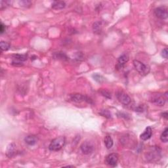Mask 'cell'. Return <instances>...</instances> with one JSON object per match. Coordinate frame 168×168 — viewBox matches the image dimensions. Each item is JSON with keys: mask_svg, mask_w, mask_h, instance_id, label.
I'll return each instance as SVG.
<instances>
[{"mask_svg": "<svg viewBox=\"0 0 168 168\" xmlns=\"http://www.w3.org/2000/svg\"><path fill=\"white\" fill-rule=\"evenodd\" d=\"M161 150L159 146H152L146 152L145 158L149 162H155L161 158Z\"/></svg>", "mask_w": 168, "mask_h": 168, "instance_id": "1", "label": "cell"}, {"mask_svg": "<svg viewBox=\"0 0 168 168\" xmlns=\"http://www.w3.org/2000/svg\"><path fill=\"white\" fill-rule=\"evenodd\" d=\"M66 138L63 136H61L54 139L51 142L49 146V149L51 151H59L65 145Z\"/></svg>", "mask_w": 168, "mask_h": 168, "instance_id": "2", "label": "cell"}, {"mask_svg": "<svg viewBox=\"0 0 168 168\" xmlns=\"http://www.w3.org/2000/svg\"><path fill=\"white\" fill-rule=\"evenodd\" d=\"M133 62L135 70L142 76H146L149 73L150 68L142 62L138 60H134Z\"/></svg>", "mask_w": 168, "mask_h": 168, "instance_id": "3", "label": "cell"}, {"mask_svg": "<svg viewBox=\"0 0 168 168\" xmlns=\"http://www.w3.org/2000/svg\"><path fill=\"white\" fill-rule=\"evenodd\" d=\"M118 160H119V156L116 153H112L108 155L105 159V162L110 167H114L118 164Z\"/></svg>", "mask_w": 168, "mask_h": 168, "instance_id": "4", "label": "cell"}, {"mask_svg": "<svg viewBox=\"0 0 168 168\" xmlns=\"http://www.w3.org/2000/svg\"><path fill=\"white\" fill-rule=\"evenodd\" d=\"M116 97H117L118 100L124 105H130L131 102L130 97L122 91H119L116 93Z\"/></svg>", "mask_w": 168, "mask_h": 168, "instance_id": "5", "label": "cell"}, {"mask_svg": "<svg viewBox=\"0 0 168 168\" xmlns=\"http://www.w3.org/2000/svg\"><path fill=\"white\" fill-rule=\"evenodd\" d=\"M155 16L160 19H165L167 18L168 11L167 8L165 6H161V7H157L154 9Z\"/></svg>", "mask_w": 168, "mask_h": 168, "instance_id": "6", "label": "cell"}, {"mask_svg": "<svg viewBox=\"0 0 168 168\" xmlns=\"http://www.w3.org/2000/svg\"><path fill=\"white\" fill-rule=\"evenodd\" d=\"M70 99L72 100L73 102L75 103H81L83 102V101H85V102H87L88 103H92V100L91 99L87 97V96L79 93L71 95Z\"/></svg>", "mask_w": 168, "mask_h": 168, "instance_id": "7", "label": "cell"}, {"mask_svg": "<svg viewBox=\"0 0 168 168\" xmlns=\"http://www.w3.org/2000/svg\"><path fill=\"white\" fill-rule=\"evenodd\" d=\"M80 149L83 154L88 155L91 154L94 150V146L90 142H84L80 146Z\"/></svg>", "mask_w": 168, "mask_h": 168, "instance_id": "8", "label": "cell"}, {"mask_svg": "<svg viewBox=\"0 0 168 168\" xmlns=\"http://www.w3.org/2000/svg\"><path fill=\"white\" fill-rule=\"evenodd\" d=\"M27 55H19V54H17V55H14L13 56V60L12 61V65L13 66H22L23 61H25L26 60H27Z\"/></svg>", "mask_w": 168, "mask_h": 168, "instance_id": "9", "label": "cell"}, {"mask_svg": "<svg viewBox=\"0 0 168 168\" xmlns=\"http://www.w3.org/2000/svg\"><path fill=\"white\" fill-rule=\"evenodd\" d=\"M151 102L153 104L156 105L158 106H163L165 103V99L163 97V95H154L151 99Z\"/></svg>", "mask_w": 168, "mask_h": 168, "instance_id": "10", "label": "cell"}, {"mask_svg": "<svg viewBox=\"0 0 168 168\" xmlns=\"http://www.w3.org/2000/svg\"><path fill=\"white\" fill-rule=\"evenodd\" d=\"M129 61V56L127 54H123L118 59V64L117 67L119 68H122L126 62H128Z\"/></svg>", "mask_w": 168, "mask_h": 168, "instance_id": "11", "label": "cell"}, {"mask_svg": "<svg viewBox=\"0 0 168 168\" xmlns=\"http://www.w3.org/2000/svg\"><path fill=\"white\" fill-rule=\"evenodd\" d=\"M152 130L150 127H147L146 128L145 131L140 135V138L143 140V141H146V140L149 139L152 137Z\"/></svg>", "mask_w": 168, "mask_h": 168, "instance_id": "12", "label": "cell"}, {"mask_svg": "<svg viewBox=\"0 0 168 168\" xmlns=\"http://www.w3.org/2000/svg\"><path fill=\"white\" fill-rule=\"evenodd\" d=\"M25 143L30 146H33L36 145L38 141V138L34 135H28L24 139Z\"/></svg>", "mask_w": 168, "mask_h": 168, "instance_id": "13", "label": "cell"}, {"mask_svg": "<svg viewBox=\"0 0 168 168\" xmlns=\"http://www.w3.org/2000/svg\"><path fill=\"white\" fill-rule=\"evenodd\" d=\"M66 3L63 1H55L52 3V8L54 9H62L65 7Z\"/></svg>", "mask_w": 168, "mask_h": 168, "instance_id": "14", "label": "cell"}, {"mask_svg": "<svg viewBox=\"0 0 168 168\" xmlns=\"http://www.w3.org/2000/svg\"><path fill=\"white\" fill-rule=\"evenodd\" d=\"M102 22H100V21H98V22H95L93 24V32L95 34H100L101 31H102Z\"/></svg>", "mask_w": 168, "mask_h": 168, "instance_id": "15", "label": "cell"}, {"mask_svg": "<svg viewBox=\"0 0 168 168\" xmlns=\"http://www.w3.org/2000/svg\"><path fill=\"white\" fill-rule=\"evenodd\" d=\"M15 152V145L13 143L10 144L7 147L6 154H7L9 158H11V157L13 156Z\"/></svg>", "mask_w": 168, "mask_h": 168, "instance_id": "16", "label": "cell"}, {"mask_svg": "<svg viewBox=\"0 0 168 168\" xmlns=\"http://www.w3.org/2000/svg\"><path fill=\"white\" fill-rule=\"evenodd\" d=\"M105 145L108 149H110L114 145L113 139L110 135H106L105 138Z\"/></svg>", "mask_w": 168, "mask_h": 168, "instance_id": "17", "label": "cell"}, {"mask_svg": "<svg viewBox=\"0 0 168 168\" xmlns=\"http://www.w3.org/2000/svg\"><path fill=\"white\" fill-rule=\"evenodd\" d=\"M167 133H168V129H167V128H166L164 130H163V133H161V135L160 136V139H161V141L163 142V143H167V141H168Z\"/></svg>", "mask_w": 168, "mask_h": 168, "instance_id": "18", "label": "cell"}, {"mask_svg": "<svg viewBox=\"0 0 168 168\" xmlns=\"http://www.w3.org/2000/svg\"><path fill=\"white\" fill-rule=\"evenodd\" d=\"M10 44H9L7 42H1L0 43V48H1V50L2 51H7L10 48Z\"/></svg>", "mask_w": 168, "mask_h": 168, "instance_id": "19", "label": "cell"}, {"mask_svg": "<svg viewBox=\"0 0 168 168\" xmlns=\"http://www.w3.org/2000/svg\"><path fill=\"white\" fill-rule=\"evenodd\" d=\"M100 115H101L103 117H105L106 118H111V114L108 110H102L100 112Z\"/></svg>", "mask_w": 168, "mask_h": 168, "instance_id": "20", "label": "cell"}, {"mask_svg": "<svg viewBox=\"0 0 168 168\" xmlns=\"http://www.w3.org/2000/svg\"><path fill=\"white\" fill-rule=\"evenodd\" d=\"M93 77L95 80L97 81L99 83H102L103 81H104V77L99 74H95L93 75Z\"/></svg>", "mask_w": 168, "mask_h": 168, "instance_id": "21", "label": "cell"}, {"mask_svg": "<svg viewBox=\"0 0 168 168\" xmlns=\"http://www.w3.org/2000/svg\"><path fill=\"white\" fill-rule=\"evenodd\" d=\"M100 92L102 94L103 96L105 97L107 99H111V93L108 91H107V90L103 89V90H101Z\"/></svg>", "mask_w": 168, "mask_h": 168, "instance_id": "22", "label": "cell"}, {"mask_svg": "<svg viewBox=\"0 0 168 168\" xmlns=\"http://www.w3.org/2000/svg\"><path fill=\"white\" fill-rule=\"evenodd\" d=\"M55 57L57 58V59H66V58H67V57H66L65 54H64L62 53H55Z\"/></svg>", "mask_w": 168, "mask_h": 168, "instance_id": "23", "label": "cell"}, {"mask_svg": "<svg viewBox=\"0 0 168 168\" xmlns=\"http://www.w3.org/2000/svg\"><path fill=\"white\" fill-rule=\"evenodd\" d=\"M19 4L21 6H23V7H28V6H30L32 4V2L30 1H20L19 2Z\"/></svg>", "mask_w": 168, "mask_h": 168, "instance_id": "24", "label": "cell"}, {"mask_svg": "<svg viewBox=\"0 0 168 168\" xmlns=\"http://www.w3.org/2000/svg\"><path fill=\"white\" fill-rule=\"evenodd\" d=\"M161 56L165 59H167V56H168V51L167 48L163 49L162 51H161Z\"/></svg>", "mask_w": 168, "mask_h": 168, "instance_id": "25", "label": "cell"}, {"mask_svg": "<svg viewBox=\"0 0 168 168\" xmlns=\"http://www.w3.org/2000/svg\"><path fill=\"white\" fill-rule=\"evenodd\" d=\"M5 25L3 24V23H1V25H0V32H1V34H3L4 32H5Z\"/></svg>", "mask_w": 168, "mask_h": 168, "instance_id": "26", "label": "cell"}, {"mask_svg": "<svg viewBox=\"0 0 168 168\" xmlns=\"http://www.w3.org/2000/svg\"><path fill=\"white\" fill-rule=\"evenodd\" d=\"M135 110V111H136V112H143V106H137V107H136L134 109Z\"/></svg>", "mask_w": 168, "mask_h": 168, "instance_id": "27", "label": "cell"}, {"mask_svg": "<svg viewBox=\"0 0 168 168\" xmlns=\"http://www.w3.org/2000/svg\"><path fill=\"white\" fill-rule=\"evenodd\" d=\"M167 116H168V114H167V112H163L162 116L163 118H165L166 120L167 119Z\"/></svg>", "mask_w": 168, "mask_h": 168, "instance_id": "28", "label": "cell"}]
</instances>
